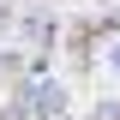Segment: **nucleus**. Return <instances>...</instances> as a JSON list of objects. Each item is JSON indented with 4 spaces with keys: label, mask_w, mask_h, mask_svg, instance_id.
<instances>
[{
    "label": "nucleus",
    "mask_w": 120,
    "mask_h": 120,
    "mask_svg": "<svg viewBox=\"0 0 120 120\" xmlns=\"http://www.w3.org/2000/svg\"><path fill=\"white\" fill-rule=\"evenodd\" d=\"M108 60H114V66H120V42H114V48H108Z\"/></svg>",
    "instance_id": "1"
}]
</instances>
